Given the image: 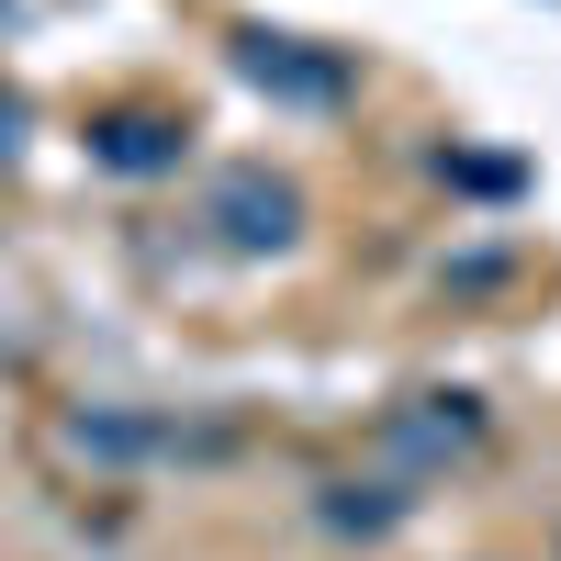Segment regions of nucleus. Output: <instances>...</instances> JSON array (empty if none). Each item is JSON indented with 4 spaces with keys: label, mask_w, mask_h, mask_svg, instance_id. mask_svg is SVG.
<instances>
[{
    "label": "nucleus",
    "mask_w": 561,
    "mask_h": 561,
    "mask_svg": "<svg viewBox=\"0 0 561 561\" xmlns=\"http://www.w3.org/2000/svg\"><path fill=\"white\" fill-rule=\"evenodd\" d=\"M225 237L237 248H280L293 237V192H280V180H237V192H225Z\"/></svg>",
    "instance_id": "obj_1"
},
{
    "label": "nucleus",
    "mask_w": 561,
    "mask_h": 561,
    "mask_svg": "<svg viewBox=\"0 0 561 561\" xmlns=\"http://www.w3.org/2000/svg\"><path fill=\"white\" fill-rule=\"evenodd\" d=\"M113 158H124V169H158L169 147H158V124H124V135H113Z\"/></svg>",
    "instance_id": "obj_2"
}]
</instances>
